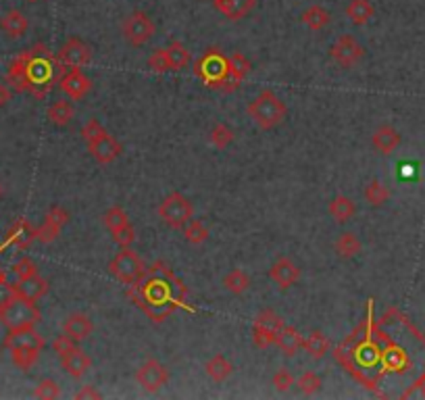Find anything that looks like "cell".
<instances>
[{
	"instance_id": "24",
	"label": "cell",
	"mask_w": 425,
	"mask_h": 400,
	"mask_svg": "<svg viewBox=\"0 0 425 400\" xmlns=\"http://www.w3.org/2000/svg\"><path fill=\"white\" fill-rule=\"evenodd\" d=\"M327 211H329V215H331L338 223H346V221H350V219L357 215V205H355V200L348 198V196H336V198H331Z\"/></svg>"
},
{
	"instance_id": "31",
	"label": "cell",
	"mask_w": 425,
	"mask_h": 400,
	"mask_svg": "<svg viewBox=\"0 0 425 400\" xmlns=\"http://www.w3.org/2000/svg\"><path fill=\"white\" fill-rule=\"evenodd\" d=\"M375 8L371 4V0H350L346 6V15L355 25H365L371 17H373Z\"/></svg>"
},
{
	"instance_id": "13",
	"label": "cell",
	"mask_w": 425,
	"mask_h": 400,
	"mask_svg": "<svg viewBox=\"0 0 425 400\" xmlns=\"http://www.w3.org/2000/svg\"><path fill=\"white\" fill-rule=\"evenodd\" d=\"M4 348H44V338L33 327H21V329H8V336L4 338Z\"/></svg>"
},
{
	"instance_id": "50",
	"label": "cell",
	"mask_w": 425,
	"mask_h": 400,
	"mask_svg": "<svg viewBox=\"0 0 425 400\" xmlns=\"http://www.w3.org/2000/svg\"><path fill=\"white\" fill-rule=\"evenodd\" d=\"M0 198H2V184H0Z\"/></svg>"
},
{
	"instance_id": "7",
	"label": "cell",
	"mask_w": 425,
	"mask_h": 400,
	"mask_svg": "<svg viewBox=\"0 0 425 400\" xmlns=\"http://www.w3.org/2000/svg\"><path fill=\"white\" fill-rule=\"evenodd\" d=\"M109 273L117 279V281H121V283H134V281H138L140 279V275L144 273V263H142V259L132 251V246L130 249H124L111 263H109Z\"/></svg>"
},
{
	"instance_id": "16",
	"label": "cell",
	"mask_w": 425,
	"mask_h": 400,
	"mask_svg": "<svg viewBox=\"0 0 425 400\" xmlns=\"http://www.w3.org/2000/svg\"><path fill=\"white\" fill-rule=\"evenodd\" d=\"M29 50H23L8 67L6 82L15 92H25L29 90V75H27V63H29Z\"/></svg>"
},
{
	"instance_id": "33",
	"label": "cell",
	"mask_w": 425,
	"mask_h": 400,
	"mask_svg": "<svg viewBox=\"0 0 425 400\" xmlns=\"http://www.w3.org/2000/svg\"><path fill=\"white\" fill-rule=\"evenodd\" d=\"M365 200L371 205V207H382L390 200V188L386 184H382L380 179H371L367 186H365Z\"/></svg>"
},
{
	"instance_id": "48",
	"label": "cell",
	"mask_w": 425,
	"mask_h": 400,
	"mask_svg": "<svg viewBox=\"0 0 425 400\" xmlns=\"http://www.w3.org/2000/svg\"><path fill=\"white\" fill-rule=\"evenodd\" d=\"M10 96H13L10 88H8L6 84H0V107H4V105L10 101Z\"/></svg>"
},
{
	"instance_id": "15",
	"label": "cell",
	"mask_w": 425,
	"mask_h": 400,
	"mask_svg": "<svg viewBox=\"0 0 425 400\" xmlns=\"http://www.w3.org/2000/svg\"><path fill=\"white\" fill-rule=\"evenodd\" d=\"M61 365H63V369H65L71 378L80 380V378H84V376L92 369V359H90L88 353H84L80 346H75V348H71L67 355L61 357Z\"/></svg>"
},
{
	"instance_id": "43",
	"label": "cell",
	"mask_w": 425,
	"mask_h": 400,
	"mask_svg": "<svg viewBox=\"0 0 425 400\" xmlns=\"http://www.w3.org/2000/svg\"><path fill=\"white\" fill-rule=\"evenodd\" d=\"M294 376H292V371H288V369H278L276 371V376H274V388L278 390V392H288L292 386H294Z\"/></svg>"
},
{
	"instance_id": "28",
	"label": "cell",
	"mask_w": 425,
	"mask_h": 400,
	"mask_svg": "<svg viewBox=\"0 0 425 400\" xmlns=\"http://www.w3.org/2000/svg\"><path fill=\"white\" fill-rule=\"evenodd\" d=\"M46 117L52 126L57 128H67L73 119V105L69 101H54L48 111H46Z\"/></svg>"
},
{
	"instance_id": "36",
	"label": "cell",
	"mask_w": 425,
	"mask_h": 400,
	"mask_svg": "<svg viewBox=\"0 0 425 400\" xmlns=\"http://www.w3.org/2000/svg\"><path fill=\"white\" fill-rule=\"evenodd\" d=\"M296 386H298V390H300L304 397H313V394H317V392L323 388V380H321L315 371H304V373L296 380Z\"/></svg>"
},
{
	"instance_id": "14",
	"label": "cell",
	"mask_w": 425,
	"mask_h": 400,
	"mask_svg": "<svg viewBox=\"0 0 425 400\" xmlns=\"http://www.w3.org/2000/svg\"><path fill=\"white\" fill-rule=\"evenodd\" d=\"M269 277H271V281H274L278 288L288 290V288H292V286L300 279V269H298V265H296L294 261H290L288 257H282V259H278V261L271 265V269H269Z\"/></svg>"
},
{
	"instance_id": "18",
	"label": "cell",
	"mask_w": 425,
	"mask_h": 400,
	"mask_svg": "<svg viewBox=\"0 0 425 400\" xmlns=\"http://www.w3.org/2000/svg\"><path fill=\"white\" fill-rule=\"evenodd\" d=\"M15 292H17V296L36 302V300H40L42 296H46V292H48V281H46L40 273H33V275H29V277L17 279Z\"/></svg>"
},
{
	"instance_id": "11",
	"label": "cell",
	"mask_w": 425,
	"mask_h": 400,
	"mask_svg": "<svg viewBox=\"0 0 425 400\" xmlns=\"http://www.w3.org/2000/svg\"><path fill=\"white\" fill-rule=\"evenodd\" d=\"M67 221H69V213L63 207H52L46 213L42 225L38 230H33V238L38 242H42V244H50V242H54L59 238V234H61V230H63V225Z\"/></svg>"
},
{
	"instance_id": "2",
	"label": "cell",
	"mask_w": 425,
	"mask_h": 400,
	"mask_svg": "<svg viewBox=\"0 0 425 400\" xmlns=\"http://www.w3.org/2000/svg\"><path fill=\"white\" fill-rule=\"evenodd\" d=\"M248 115L257 124V128L269 132V130H276L278 126H282L288 115V107L278 94H274L271 90H263L257 98L251 101Z\"/></svg>"
},
{
	"instance_id": "8",
	"label": "cell",
	"mask_w": 425,
	"mask_h": 400,
	"mask_svg": "<svg viewBox=\"0 0 425 400\" xmlns=\"http://www.w3.org/2000/svg\"><path fill=\"white\" fill-rule=\"evenodd\" d=\"M283 321L282 317L271 311V309H265L263 313H259L257 321H255V327H253V338H255V346L265 350L269 346L276 344V338L282 329Z\"/></svg>"
},
{
	"instance_id": "5",
	"label": "cell",
	"mask_w": 425,
	"mask_h": 400,
	"mask_svg": "<svg viewBox=\"0 0 425 400\" xmlns=\"http://www.w3.org/2000/svg\"><path fill=\"white\" fill-rule=\"evenodd\" d=\"M121 31H124V40H126L130 46L140 48L146 42L152 40V36H154V31H156V25H154V21L150 19L148 13L134 10V13H130V15L124 19Z\"/></svg>"
},
{
	"instance_id": "22",
	"label": "cell",
	"mask_w": 425,
	"mask_h": 400,
	"mask_svg": "<svg viewBox=\"0 0 425 400\" xmlns=\"http://www.w3.org/2000/svg\"><path fill=\"white\" fill-rule=\"evenodd\" d=\"M302 342H304V338L292 325H282V329H280V334L276 338V346L282 350L285 357H294L302 348Z\"/></svg>"
},
{
	"instance_id": "20",
	"label": "cell",
	"mask_w": 425,
	"mask_h": 400,
	"mask_svg": "<svg viewBox=\"0 0 425 400\" xmlns=\"http://www.w3.org/2000/svg\"><path fill=\"white\" fill-rule=\"evenodd\" d=\"M0 27H2V31H4L8 38L17 40V38H23V36H25L29 23H27V17H25L19 8H10L8 13L2 15Z\"/></svg>"
},
{
	"instance_id": "47",
	"label": "cell",
	"mask_w": 425,
	"mask_h": 400,
	"mask_svg": "<svg viewBox=\"0 0 425 400\" xmlns=\"http://www.w3.org/2000/svg\"><path fill=\"white\" fill-rule=\"evenodd\" d=\"M73 399H77V400H96V399H103V394L94 388V386H84L80 392H75L73 394Z\"/></svg>"
},
{
	"instance_id": "19",
	"label": "cell",
	"mask_w": 425,
	"mask_h": 400,
	"mask_svg": "<svg viewBox=\"0 0 425 400\" xmlns=\"http://www.w3.org/2000/svg\"><path fill=\"white\" fill-rule=\"evenodd\" d=\"M213 6L232 21L244 19L246 15H251L257 6V0H213Z\"/></svg>"
},
{
	"instance_id": "41",
	"label": "cell",
	"mask_w": 425,
	"mask_h": 400,
	"mask_svg": "<svg viewBox=\"0 0 425 400\" xmlns=\"http://www.w3.org/2000/svg\"><path fill=\"white\" fill-rule=\"evenodd\" d=\"M111 236H113V240H115V242H117L121 249H130V246L136 242V232H134L132 221H130V223H126L124 228H119L117 232H113Z\"/></svg>"
},
{
	"instance_id": "9",
	"label": "cell",
	"mask_w": 425,
	"mask_h": 400,
	"mask_svg": "<svg viewBox=\"0 0 425 400\" xmlns=\"http://www.w3.org/2000/svg\"><path fill=\"white\" fill-rule=\"evenodd\" d=\"M92 59V52H90V46L80 40L77 36H71L59 50L57 54V65L59 67H67V69H73V67H84L88 65Z\"/></svg>"
},
{
	"instance_id": "32",
	"label": "cell",
	"mask_w": 425,
	"mask_h": 400,
	"mask_svg": "<svg viewBox=\"0 0 425 400\" xmlns=\"http://www.w3.org/2000/svg\"><path fill=\"white\" fill-rule=\"evenodd\" d=\"M225 61H228V73H230L232 80H236L238 84H240V82L251 73V69H253L251 61H248L242 52H234V54L225 57Z\"/></svg>"
},
{
	"instance_id": "4",
	"label": "cell",
	"mask_w": 425,
	"mask_h": 400,
	"mask_svg": "<svg viewBox=\"0 0 425 400\" xmlns=\"http://www.w3.org/2000/svg\"><path fill=\"white\" fill-rule=\"evenodd\" d=\"M192 217H194V207H192V202H190L184 194H179V192L167 194V196L161 200V205H158V219H161L165 225L173 228V230H181Z\"/></svg>"
},
{
	"instance_id": "34",
	"label": "cell",
	"mask_w": 425,
	"mask_h": 400,
	"mask_svg": "<svg viewBox=\"0 0 425 400\" xmlns=\"http://www.w3.org/2000/svg\"><path fill=\"white\" fill-rule=\"evenodd\" d=\"M184 238L190 242V244H194V246H198V244H204L207 240H209V228L204 225V221L202 219H190L184 228Z\"/></svg>"
},
{
	"instance_id": "39",
	"label": "cell",
	"mask_w": 425,
	"mask_h": 400,
	"mask_svg": "<svg viewBox=\"0 0 425 400\" xmlns=\"http://www.w3.org/2000/svg\"><path fill=\"white\" fill-rule=\"evenodd\" d=\"M31 240H36V238H33V230H31L25 221H19V223L10 230V242H13V244L25 249Z\"/></svg>"
},
{
	"instance_id": "51",
	"label": "cell",
	"mask_w": 425,
	"mask_h": 400,
	"mask_svg": "<svg viewBox=\"0 0 425 400\" xmlns=\"http://www.w3.org/2000/svg\"><path fill=\"white\" fill-rule=\"evenodd\" d=\"M25 2H38V0H25Z\"/></svg>"
},
{
	"instance_id": "46",
	"label": "cell",
	"mask_w": 425,
	"mask_h": 400,
	"mask_svg": "<svg viewBox=\"0 0 425 400\" xmlns=\"http://www.w3.org/2000/svg\"><path fill=\"white\" fill-rule=\"evenodd\" d=\"M15 296H17V292H15V283H8L6 279L0 281V309H2L4 304H8Z\"/></svg>"
},
{
	"instance_id": "3",
	"label": "cell",
	"mask_w": 425,
	"mask_h": 400,
	"mask_svg": "<svg viewBox=\"0 0 425 400\" xmlns=\"http://www.w3.org/2000/svg\"><path fill=\"white\" fill-rule=\"evenodd\" d=\"M0 321L8 329L36 327V323L40 321V311L33 300L15 296L8 304L0 309Z\"/></svg>"
},
{
	"instance_id": "42",
	"label": "cell",
	"mask_w": 425,
	"mask_h": 400,
	"mask_svg": "<svg viewBox=\"0 0 425 400\" xmlns=\"http://www.w3.org/2000/svg\"><path fill=\"white\" fill-rule=\"evenodd\" d=\"M13 273H15L17 279H23V277H29V275L38 273V265L29 257H23L13 265Z\"/></svg>"
},
{
	"instance_id": "10",
	"label": "cell",
	"mask_w": 425,
	"mask_h": 400,
	"mask_svg": "<svg viewBox=\"0 0 425 400\" xmlns=\"http://www.w3.org/2000/svg\"><path fill=\"white\" fill-rule=\"evenodd\" d=\"M136 382L140 384L142 390L154 394L163 386H167V382H169V369L161 361L148 359L146 363H142L140 369L136 371Z\"/></svg>"
},
{
	"instance_id": "17",
	"label": "cell",
	"mask_w": 425,
	"mask_h": 400,
	"mask_svg": "<svg viewBox=\"0 0 425 400\" xmlns=\"http://www.w3.org/2000/svg\"><path fill=\"white\" fill-rule=\"evenodd\" d=\"M63 332H65L71 340L84 342V340H88V338L92 336L94 323H92V319H90L88 315H84V313H73V315H69V317L65 319Z\"/></svg>"
},
{
	"instance_id": "21",
	"label": "cell",
	"mask_w": 425,
	"mask_h": 400,
	"mask_svg": "<svg viewBox=\"0 0 425 400\" xmlns=\"http://www.w3.org/2000/svg\"><path fill=\"white\" fill-rule=\"evenodd\" d=\"M371 144L380 154H392L401 146V133L396 132L392 126H382L373 132Z\"/></svg>"
},
{
	"instance_id": "45",
	"label": "cell",
	"mask_w": 425,
	"mask_h": 400,
	"mask_svg": "<svg viewBox=\"0 0 425 400\" xmlns=\"http://www.w3.org/2000/svg\"><path fill=\"white\" fill-rule=\"evenodd\" d=\"M77 346V342L75 340H71L65 332L61 334V336H57L54 338V342H52V350L59 355V357H63V355H67L71 348H75Z\"/></svg>"
},
{
	"instance_id": "27",
	"label": "cell",
	"mask_w": 425,
	"mask_h": 400,
	"mask_svg": "<svg viewBox=\"0 0 425 400\" xmlns=\"http://www.w3.org/2000/svg\"><path fill=\"white\" fill-rule=\"evenodd\" d=\"M165 57H167V65L169 71H181L190 65V50L181 44V42H171L165 48Z\"/></svg>"
},
{
	"instance_id": "26",
	"label": "cell",
	"mask_w": 425,
	"mask_h": 400,
	"mask_svg": "<svg viewBox=\"0 0 425 400\" xmlns=\"http://www.w3.org/2000/svg\"><path fill=\"white\" fill-rule=\"evenodd\" d=\"M302 348H304V353H306L311 359H323V357L329 353V340H327V336H325L323 332L313 329V332L304 338Z\"/></svg>"
},
{
	"instance_id": "12",
	"label": "cell",
	"mask_w": 425,
	"mask_h": 400,
	"mask_svg": "<svg viewBox=\"0 0 425 400\" xmlns=\"http://www.w3.org/2000/svg\"><path fill=\"white\" fill-rule=\"evenodd\" d=\"M61 92L69 98V101H82L90 94L92 90V82L90 77L82 71V67H73L69 69L63 77H61V84H59Z\"/></svg>"
},
{
	"instance_id": "1",
	"label": "cell",
	"mask_w": 425,
	"mask_h": 400,
	"mask_svg": "<svg viewBox=\"0 0 425 400\" xmlns=\"http://www.w3.org/2000/svg\"><path fill=\"white\" fill-rule=\"evenodd\" d=\"M82 138L86 140L90 156L100 165H109L121 156V144L103 128L98 119H90L82 128Z\"/></svg>"
},
{
	"instance_id": "44",
	"label": "cell",
	"mask_w": 425,
	"mask_h": 400,
	"mask_svg": "<svg viewBox=\"0 0 425 400\" xmlns=\"http://www.w3.org/2000/svg\"><path fill=\"white\" fill-rule=\"evenodd\" d=\"M148 67L154 71V73H165L169 71V65H167V57H165V48H158L150 54L148 59Z\"/></svg>"
},
{
	"instance_id": "29",
	"label": "cell",
	"mask_w": 425,
	"mask_h": 400,
	"mask_svg": "<svg viewBox=\"0 0 425 400\" xmlns=\"http://www.w3.org/2000/svg\"><path fill=\"white\" fill-rule=\"evenodd\" d=\"M204 371H207V376L213 380V382H225L232 373H234V365L223 357V355H213L209 361H207V365H204Z\"/></svg>"
},
{
	"instance_id": "38",
	"label": "cell",
	"mask_w": 425,
	"mask_h": 400,
	"mask_svg": "<svg viewBox=\"0 0 425 400\" xmlns=\"http://www.w3.org/2000/svg\"><path fill=\"white\" fill-rule=\"evenodd\" d=\"M105 225H107V230H109V234H113V232H117L119 228H124L126 223H130V217L126 215V211L121 209V207H111L107 213H105Z\"/></svg>"
},
{
	"instance_id": "35",
	"label": "cell",
	"mask_w": 425,
	"mask_h": 400,
	"mask_svg": "<svg viewBox=\"0 0 425 400\" xmlns=\"http://www.w3.org/2000/svg\"><path fill=\"white\" fill-rule=\"evenodd\" d=\"M38 359H40V348H13L10 350V361L21 371L31 369L38 363Z\"/></svg>"
},
{
	"instance_id": "40",
	"label": "cell",
	"mask_w": 425,
	"mask_h": 400,
	"mask_svg": "<svg viewBox=\"0 0 425 400\" xmlns=\"http://www.w3.org/2000/svg\"><path fill=\"white\" fill-rule=\"evenodd\" d=\"M33 397L40 400H54L61 397V386L54 380H42L33 388Z\"/></svg>"
},
{
	"instance_id": "23",
	"label": "cell",
	"mask_w": 425,
	"mask_h": 400,
	"mask_svg": "<svg viewBox=\"0 0 425 400\" xmlns=\"http://www.w3.org/2000/svg\"><path fill=\"white\" fill-rule=\"evenodd\" d=\"M300 21H302L308 29L321 31L325 25H329L331 15H329V10L323 8L321 4H313V6H308V8H304V10L300 13Z\"/></svg>"
},
{
	"instance_id": "6",
	"label": "cell",
	"mask_w": 425,
	"mask_h": 400,
	"mask_svg": "<svg viewBox=\"0 0 425 400\" xmlns=\"http://www.w3.org/2000/svg\"><path fill=\"white\" fill-rule=\"evenodd\" d=\"M329 57H331V61H334L338 67H342V69H352V67H357V65L363 61L365 48L357 42L355 36L344 34V36H340V38L331 44Z\"/></svg>"
},
{
	"instance_id": "49",
	"label": "cell",
	"mask_w": 425,
	"mask_h": 400,
	"mask_svg": "<svg viewBox=\"0 0 425 400\" xmlns=\"http://www.w3.org/2000/svg\"><path fill=\"white\" fill-rule=\"evenodd\" d=\"M6 279V273H4V269L0 267V281H4Z\"/></svg>"
},
{
	"instance_id": "52",
	"label": "cell",
	"mask_w": 425,
	"mask_h": 400,
	"mask_svg": "<svg viewBox=\"0 0 425 400\" xmlns=\"http://www.w3.org/2000/svg\"><path fill=\"white\" fill-rule=\"evenodd\" d=\"M424 397H425V390H424Z\"/></svg>"
},
{
	"instance_id": "25",
	"label": "cell",
	"mask_w": 425,
	"mask_h": 400,
	"mask_svg": "<svg viewBox=\"0 0 425 400\" xmlns=\"http://www.w3.org/2000/svg\"><path fill=\"white\" fill-rule=\"evenodd\" d=\"M361 249H363V244H361V240H359L352 232H342V234L338 236L336 244H334L336 255H338L340 259H346V261L355 259V257L361 253Z\"/></svg>"
},
{
	"instance_id": "30",
	"label": "cell",
	"mask_w": 425,
	"mask_h": 400,
	"mask_svg": "<svg viewBox=\"0 0 425 400\" xmlns=\"http://www.w3.org/2000/svg\"><path fill=\"white\" fill-rule=\"evenodd\" d=\"M223 288L234 294V296H240L244 294L248 288H251V275L244 271V269H232L225 277H223Z\"/></svg>"
},
{
	"instance_id": "37",
	"label": "cell",
	"mask_w": 425,
	"mask_h": 400,
	"mask_svg": "<svg viewBox=\"0 0 425 400\" xmlns=\"http://www.w3.org/2000/svg\"><path fill=\"white\" fill-rule=\"evenodd\" d=\"M209 142H211L215 148L223 150V148H228V146L234 142V130H232L230 126H225V124H217V126H213V130L209 132Z\"/></svg>"
}]
</instances>
